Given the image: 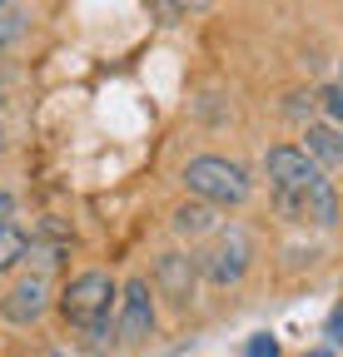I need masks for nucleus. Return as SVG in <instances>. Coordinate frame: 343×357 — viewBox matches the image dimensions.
Wrapping results in <instances>:
<instances>
[{"mask_svg": "<svg viewBox=\"0 0 343 357\" xmlns=\"http://www.w3.org/2000/svg\"><path fill=\"white\" fill-rule=\"evenodd\" d=\"M20 35H25V15L6 6V10H0V50H10V45H15Z\"/></svg>", "mask_w": 343, "mask_h": 357, "instance_id": "obj_12", "label": "nucleus"}, {"mask_svg": "<svg viewBox=\"0 0 343 357\" xmlns=\"http://www.w3.org/2000/svg\"><path fill=\"white\" fill-rule=\"evenodd\" d=\"M25 253H30V238L15 223H0V273H10L15 263H25Z\"/></svg>", "mask_w": 343, "mask_h": 357, "instance_id": "obj_10", "label": "nucleus"}, {"mask_svg": "<svg viewBox=\"0 0 343 357\" xmlns=\"http://www.w3.org/2000/svg\"><path fill=\"white\" fill-rule=\"evenodd\" d=\"M319 105H323L328 124L343 134V84H328V89H319Z\"/></svg>", "mask_w": 343, "mask_h": 357, "instance_id": "obj_11", "label": "nucleus"}, {"mask_svg": "<svg viewBox=\"0 0 343 357\" xmlns=\"http://www.w3.org/2000/svg\"><path fill=\"white\" fill-rule=\"evenodd\" d=\"M10 213H15V199H10L6 189H0V223H10Z\"/></svg>", "mask_w": 343, "mask_h": 357, "instance_id": "obj_14", "label": "nucleus"}, {"mask_svg": "<svg viewBox=\"0 0 343 357\" xmlns=\"http://www.w3.org/2000/svg\"><path fill=\"white\" fill-rule=\"evenodd\" d=\"M10 95V79H6V70H0V100H6Z\"/></svg>", "mask_w": 343, "mask_h": 357, "instance_id": "obj_16", "label": "nucleus"}, {"mask_svg": "<svg viewBox=\"0 0 343 357\" xmlns=\"http://www.w3.org/2000/svg\"><path fill=\"white\" fill-rule=\"evenodd\" d=\"M328 337H338V342H343V307H338L333 318H328Z\"/></svg>", "mask_w": 343, "mask_h": 357, "instance_id": "obj_15", "label": "nucleus"}, {"mask_svg": "<svg viewBox=\"0 0 343 357\" xmlns=\"http://www.w3.org/2000/svg\"><path fill=\"white\" fill-rule=\"evenodd\" d=\"M249 357H274V337H254L249 342Z\"/></svg>", "mask_w": 343, "mask_h": 357, "instance_id": "obj_13", "label": "nucleus"}, {"mask_svg": "<svg viewBox=\"0 0 343 357\" xmlns=\"http://www.w3.org/2000/svg\"><path fill=\"white\" fill-rule=\"evenodd\" d=\"M249 258H254V243L244 229H214L204 238V248L194 253V268L199 278L214 283V288H234L244 273H249Z\"/></svg>", "mask_w": 343, "mask_h": 357, "instance_id": "obj_4", "label": "nucleus"}, {"mask_svg": "<svg viewBox=\"0 0 343 357\" xmlns=\"http://www.w3.org/2000/svg\"><path fill=\"white\" fill-rule=\"evenodd\" d=\"M180 178H184V189H189L194 199H204V204H214V208L244 204V199L254 194L249 169L234 164V159H219V154H199V159H189Z\"/></svg>", "mask_w": 343, "mask_h": 357, "instance_id": "obj_3", "label": "nucleus"}, {"mask_svg": "<svg viewBox=\"0 0 343 357\" xmlns=\"http://www.w3.org/2000/svg\"><path fill=\"white\" fill-rule=\"evenodd\" d=\"M6 6H10V0H0V10H6Z\"/></svg>", "mask_w": 343, "mask_h": 357, "instance_id": "obj_20", "label": "nucleus"}, {"mask_svg": "<svg viewBox=\"0 0 343 357\" xmlns=\"http://www.w3.org/2000/svg\"><path fill=\"white\" fill-rule=\"evenodd\" d=\"M304 154L319 169H338L343 174V134L333 124H304Z\"/></svg>", "mask_w": 343, "mask_h": 357, "instance_id": "obj_8", "label": "nucleus"}, {"mask_svg": "<svg viewBox=\"0 0 343 357\" xmlns=\"http://www.w3.org/2000/svg\"><path fill=\"white\" fill-rule=\"evenodd\" d=\"M214 229H219V213H214V204L189 199V204L175 208V234H184V238H209Z\"/></svg>", "mask_w": 343, "mask_h": 357, "instance_id": "obj_9", "label": "nucleus"}, {"mask_svg": "<svg viewBox=\"0 0 343 357\" xmlns=\"http://www.w3.org/2000/svg\"><path fill=\"white\" fill-rule=\"evenodd\" d=\"M115 303H119V288L110 273H100V268H90V273H80L65 283L60 293V318L70 328H80L90 342L110 337V323H115Z\"/></svg>", "mask_w": 343, "mask_h": 357, "instance_id": "obj_2", "label": "nucleus"}, {"mask_svg": "<svg viewBox=\"0 0 343 357\" xmlns=\"http://www.w3.org/2000/svg\"><path fill=\"white\" fill-rule=\"evenodd\" d=\"M0 154H6V129H0Z\"/></svg>", "mask_w": 343, "mask_h": 357, "instance_id": "obj_17", "label": "nucleus"}, {"mask_svg": "<svg viewBox=\"0 0 343 357\" xmlns=\"http://www.w3.org/2000/svg\"><path fill=\"white\" fill-rule=\"evenodd\" d=\"M338 84H343V65H338Z\"/></svg>", "mask_w": 343, "mask_h": 357, "instance_id": "obj_19", "label": "nucleus"}, {"mask_svg": "<svg viewBox=\"0 0 343 357\" xmlns=\"http://www.w3.org/2000/svg\"><path fill=\"white\" fill-rule=\"evenodd\" d=\"M154 288L175 303V307H189V303H194V288H199L194 253H159V263H154Z\"/></svg>", "mask_w": 343, "mask_h": 357, "instance_id": "obj_7", "label": "nucleus"}, {"mask_svg": "<svg viewBox=\"0 0 343 357\" xmlns=\"http://www.w3.org/2000/svg\"><path fill=\"white\" fill-rule=\"evenodd\" d=\"M154 293H149V283L145 278H130L124 283V293H119V312H115V337L124 342V347H140V342H149L154 337Z\"/></svg>", "mask_w": 343, "mask_h": 357, "instance_id": "obj_5", "label": "nucleus"}, {"mask_svg": "<svg viewBox=\"0 0 343 357\" xmlns=\"http://www.w3.org/2000/svg\"><path fill=\"white\" fill-rule=\"evenodd\" d=\"M264 174H269V194L279 204V213L289 223H314V229H333L338 223V194L323 178V169L298 149V144H274L264 154Z\"/></svg>", "mask_w": 343, "mask_h": 357, "instance_id": "obj_1", "label": "nucleus"}, {"mask_svg": "<svg viewBox=\"0 0 343 357\" xmlns=\"http://www.w3.org/2000/svg\"><path fill=\"white\" fill-rule=\"evenodd\" d=\"M175 6H194V0H175Z\"/></svg>", "mask_w": 343, "mask_h": 357, "instance_id": "obj_18", "label": "nucleus"}, {"mask_svg": "<svg viewBox=\"0 0 343 357\" xmlns=\"http://www.w3.org/2000/svg\"><path fill=\"white\" fill-rule=\"evenodd\" d=\"M50 307V278L45 273H25L6 298H0V318L10 328H35Z\"/></svg>", "mask_w": 343, "mask_h": 357, "instance_id": "obj_6", "label": "nucleus"}]
</instances>
